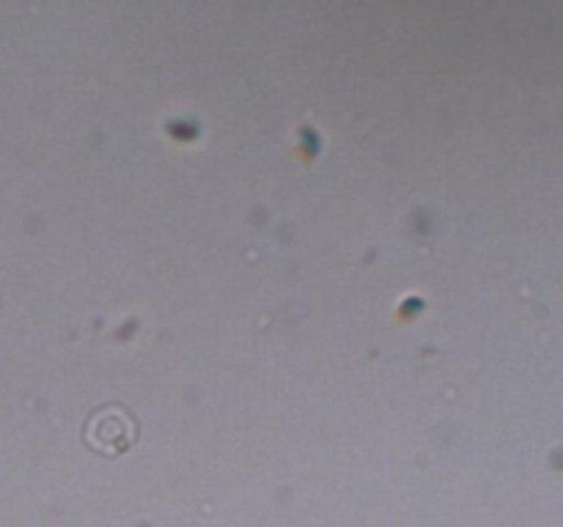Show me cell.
I'll list each match as a JSON object with an SVG mask.
<instances>
[{"mask_svg":"<svg viewBox=\"0 0 563 527\" xmlns=\"http://www.w3.org/2000/svg\"><path fill=\"white\" fill-rule=\"evenodd\" d=\"M141 426L137 417L119 401H108L88 412L82 423V442L99 456H121L135 445Z\"/></svg>","mask_w":563,"mask_h":527,"instance_id":"1","label":"cell"}]
</instances>
